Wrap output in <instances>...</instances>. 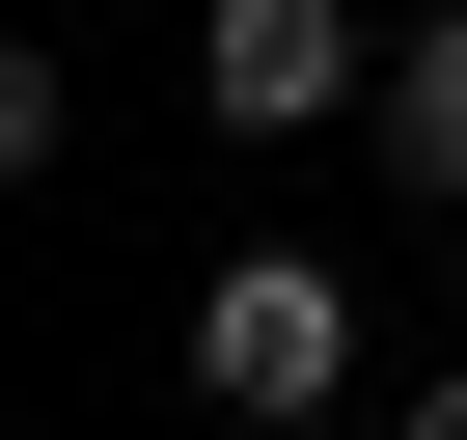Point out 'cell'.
<instances>
[{"label":"cell","mask_w":467,"mask_h":440,"mask_svg":"<svg viewBox=\"0 0 467 440\" xmlns=\"http://www.w3.org/2000/svg\"><path fill=\"white\" fill-rule=\"evenodd\" d=\"M192 413H248V440L358 413V276H330V248H220V276H192Z\"/></svg>","instance_id":"cell-1"},{"label":"cell","mask_w":467,"mask_h":440,"mask_svg":"<svg viewBox=\"0 0 467 440\" xmlns=\"http://www.w3.org/2000/svg\"><path fill=\"white\" fill-rule=\"evenodd\" d=\"M192 110H220V138H330V110H385V0H192Z\"/></svg>","instance_id":"cell-2"},{"label":"cell","mask_w":467,"mask_h":440,"mask_svg":"<svg viewBox=\"0 0 467 440\" xmlns=\"http://www.w3.org/2000/svg\"><path fill=\"white\" fill-rule=\"evenodd\" d=\"M385 165L467 193V0H412V28H385Z\"/></svg>","instance_id":"cell-3"},{"label":"cell","mask_w":467,"mask_h":440,"mask_svg":"<svg viewBox=\"0 0 467 440\" xmlns=\"http://www.w3.org/2000/svg\"><path fill=\"white\" fill-rule=\"evenodd\" d=\"M385 440H467V358H440V385H412V413H385Z\"/></svg>","instance_id":"cell-4"}]
</instances>
